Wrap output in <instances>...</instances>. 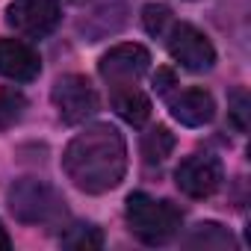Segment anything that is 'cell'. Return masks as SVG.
Listing matches in <instances>:
<instances>
[{"instance_id": "cell-1", "label": "cell", "mask_w": 251, "mask_h": 251, "mask_svg": "<svg viewBox=\"0 0 251 251\" xmlns=\"http://www.w3.org/2000/svg\"><path fill=\"white\" fill-rule=\"evenodd\" d=\"M62 169L80 192L103 195L124 180L127 142L112 124H92L68 142L62 154Z\"/></svg>"}, {"instance_id": "cell-2", "label": "cell", "mask_w": 251, "mask_h": 251, "mask_svg": "<svg viewBox=\"0 0 251 251\" xmlns=\"http://www.w3.org/2000/svg\"><path fill=\"white\" fill-rule=\"evenodd\" d=\"M127 225L133 230V236H139L145 245H166L177 236L180 230V210L172 201H157L145 192H133L127 198Z\"/></svg>"}, {"instance_id": "cell-3", "label": "cell", "mask_w": 251, "mask_h": 251, "mask_svg": "<svg viewBox=\"0 0 251 251\" xmlns=\"http://www.w3.org/2000/svg\"><path fill=\"white\" fill-rule=\"evenodd\" d=\"M9 210L24 225H59L65 219V198L39 177H21L9 189Z\"/></svg>"}, {"instance_id": "cell-4", "label": "cell", "mask_w": 251, "mask_h": 251, "mask_svg": "<svg viewBox=\"0 0 251 251\" xmlns=\"http://www.w3.org/2000/svg\"><path fill=\"white\" fill-rule=\"evenodd\" d=\"M163 42H166L172 59L180 62L186 71L201 74V71H210L213 62H216V50H213L210 39H207L198 27H192V24H186V21H177V18H175L172 27L163 33Z\"/></svg>"}, {"instance_id": "cell-5", "label": "cell", "mask_w": 251, "mask_h": 251, "mask_svg": "<svg viewBox=\"0 0 251 251\" xmlns=\"http://www.w3.org/2000/svg\"><path fill=\"white\" fill-rule=\"evenodd\" d=\"M50 98H53V106H56V112L65 124H83L86 118H92L98 112V103H100L95 86L80 74L59 77L53 83Z\"/></svg>"}, {"instance_id": "cell-6", "label": "cell", "mask_w": 251, "mask_h": 251, "mask_svg": "<svg viewBox=\"0 0 251 251\" xmlns=\"http://www.w3.org/2000/svg\"><path fill=\"white\" fill-rule=\"evenodd\" d=\"M59 18H62L59 0H12L6 6V24L27 39L50 36Z\"/></svg>"}, {"instance_id": "cell-7", "label": "cell", "mask_w": 251, "mask_h": 251, "mask_svg": "<svg viewBox=\"0 0 251 251\" xmlns=\"http://www.w3.org/2000/svg\"><path fill=\"white\" fill-rule=\"evenodd\" d=\"M148 65H151V53L142 45L124 42V45L109 48L100 56L98 71L112 89H118V86H136V80L148 71Z\"/></svg>"}, {"instance_id": "cell-8", "label": "cell", "mask_w": 251, "mask_h": 251, "mask_svg": "<svg viewBox=\"0 0 251 251\" xmlns=\"http://www.w3.org/2000/svg\"><path fill=\"white\" fill-rule=\"evenodd\" d=\"M222 180H225V169H222L219 157H213V154H192L175 172L177 189L189 198H198V201L216 195Z\"/></svg>"}, {"instance_id": "cell-9", "label": "cell", "mask_w": 251, "mask_h": 251, "mask_svg": "<svg viewBox=\"0 0 251 251\" xmlns=\"http://www.w3.org/2000/svg\"><path fill=\"white\" fill-rule=\"evenodd\" d=\"M169 95V112L175 121H180L183 127H204L216 115V100L204 89H177L166 92Z\"/></svg>"}, {"instance_id": "cell-10", "label": "cell", "mask_w": 251, "mask_h": 251, "mask_svg": "<svg viewBox=\"0 0 251 251\" xmlns=\"http://www.w3.org/2000/svg\"><path fill=\"white\" fill-rule=\"evenodd\" d=\"M0 74L15 83H30L42 74V56L21 39H0Z\"/></svg>"}, {"instance_id": "cell-11", "label": "cell", "mask_w": 251, "mask_h": 251, "mask_svg": "<svg viewBox=\"0 0 251 251\" xmlns=\"http://www.w3.org/2000/svg\"><path fill=\"white\" fill-rule=\"evenodd\" d=\"M127 21V3L124 0H100V3L77 24V30L86 36V42H100L112 33H118Z\"/></svg>"}, {"instance_id": "cell-12", "label": "cell", "mask_w": 251, "mask_h": 251, "mask_svg": "<svg viewBox=\"0 0 251 251\" xmlns=\"http://www.w3.org/2000/svg\"><path fill=\"white\" fill-rule=\"evenodd\" d=\"M112 109L127 124L139 127V124H145L148 115H151V100L136 86H118V89H112Z\"/></svg>"}, {"instance_id": "cell-13", "label": "cell", "mask_w": 251, "mask_h": 251, "mask_svg": "<svg viewBox=\"0 0 251 251\" xmlns=\"http://www.w3.org/2000/svg\"><path fill=\"white\" fill-rule=\"evenodd\" d=\"M183 245L186 248H233L236 239L227 227H222L216 222H201L183 236Z\"/></svg>"}, {"instance_id": "cell-14", "label": "cell", "mask_w": 251, "mask_h": 251, "mask_svg": "<svg viewBox=\"0 0 251 251\" xmlns=\"http://www.w3.org/2000/svg\"><path fill=\"white\" fill-rule=\"evenodd\" d=\"M175 151V133L169 127H163V124H157V127H151L145 136H142V157L145 163L157 166V163H166Z\"/></svg>"}, {"instance_id": "cell-15", "label": "cell", "mask_w": 251, "mask_h": 251, "mask_svg": "<svg viewBox=\"0 0 251 251\" xmlns=\"http://www.w3.org/2000/svg\"><path fill=\"white\" fill-rule=\"evenodd\" d=\"M62 245L74 248V251H95L103 245V233L95 225H74L62 233Z\"/></svg>"}, {"instance_id": "cell-16", "label": "cell", "mask_w": 251, "mask_h": 251, "mask_svg": "<svg viewBox=\"0 0 251 251\" xmlns=\"http://www.w3.org/2000/svg\"><path fill=\"white\" fill-rule=\"evenodd\" d=\"M27 109V100L15 89H0V127H12L15 121H21Z\"/></svg>"}, {"instance_id": "cell-17", "label": "cell", "mask_w": 251, "mask_h": 251, "mask_svg": "<svg viewBox=\"0 0 251 251\" xmlns=\"http://www.w3.org/2000/svg\"><path fill=\"white\" fill-rule=\"evenodd\" d=\"M172 21H175L172 9L163 6V3H148V6L142 9V24H145V30H148L154 39H163V33L172 27Z\"/></svg>"}, {"instance_id": "cell-18", "label": "cell", "mask_w": 251, "mask_h": 251, "mask_svg": "<svg viewBox=\"0 0 251 251\" xmlns=\"http://www.w3.org/2000/svg\"><path fill=\"white\" fill-rule=\"evenodd\" d=\"M248 112H251V100H248V92L245 89H233L230 98H227V115L233 118V124L239 130L248 127Z\"/></svg>"}, {"instance_id": "cell-19", "label": "cell", "mask_w": 251, "mask_h": 251, "mask_svg": "<svg viewBox=\"0 0 251 251\" xmlns=\"http://www.w3.org/2000/svg\"><path fill=\"white\" fill-rule=\"evenodd\" d=\"M172 86H175V74H172V71H166V68H163V71H157V77H154V89L166 95Z\"/></svg>"}, {"instance_id": "cell-20", "label": "cell", "mask_w": 251, "mask_h": 251, "mask_svg": "<svg viewBox=\"0 0 251 251\" xmlns=\"http://www.w3.org/2000/svg\"><path fill=\"white\" fill-rule=\"evenodd\" d=\"M12 248V239H9V233H6V227H3V222H0V251H9Z\"/></svg>"}, {"instance_id": "cell-21", "label": "cell", "mask_w": 251, "mask_h": 251, "mask_svg": "<svg viewBox=\"0 0 251 251\" xmlns=\"http://www.w3.org/2000/svg\"><path fill=\"white\" fill-rule=\"evenodd\" d=\"M74 3H80V0H74Z\"/></svg>"}]
</instances>
